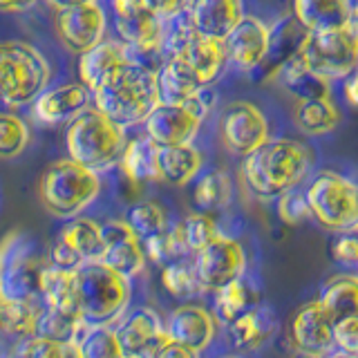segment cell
Returning <instances> with one entry per match:
<instances>
[{"label": "cell", "instance_id": "6da1fadb", "mask_svg": "<svg viewBox=\"0 0 358 358\" xmlns=\"http://www.w3.org/2000/svg\"><path fill=\"white\" fill-rule=\"evenodd\" d=\"M311 168L307 145L296 139H268L260 148L246 155L240 166V175L246 188L257 199L275 201L287 190L300 188Z\"/></svg>", "mask_w": 358, "mask_h": 358}, {"label": "cell", "instance_id": "7a4b0ae2", "mask_svg": "<svg viewBox=\"0 0 358 358\" xmlns=\"http://www.w3.org/2000/svg\"><path fill=\"white\" fill-rule=\"evenodd\" d=\"M92 101L99 112L121 128L139 126L159 106L157 74L132 61H123L101 78L92 90Z\"/></svg>", "mask_w": 358, "mask_h": 358}, {"label": "cell", "instance_id": "3957f363", "mask_svg": "<svg viewBox=\"0 0 358 358\" xmlns=\"http://www.w3.org/2000/svg\"><path fill=\"white\" fill-rule=\"evenodd\" d=\"M126 143V128L108 119L94 106L76 115L65 130V145L70 159L94 173H103L117 166Z\"/></svg>", "mask_w": 358, "mask_h": 358}, {"label": "cell", "instance_id": "277c9868", "mask_svg": "<svg viewBox=\"0 0 358 358\" xmlns=\"http://www.w3.org/2000/svg\"><path fill=\"white\" fill-rule=\"evenodd\" d=\"M132 280L101 262L76 268V309L87 324H112L128 309Z\"/></svg>", "mask_w": 358, "mask_h": 358}, {"label": "cell", "instance_id": "5b68a950", "mask_svg": "<svg viewBox=\"0 0 358 358\" xmlns=\"http://www.w3.org/2000/svg\"><path fill=\"white\" fill-rule=\"evenodd\" d=\"M50 65L29 43H0V103L7 108L31 106L50 83Z\"/></svg>", "mask_w": 358, "mask_h": 358}, {"label": "cell", "instance_id": "8992f818", "mask_svg": "<svg viewBox=\"0 0 358 358\" xmlns=\"http://www.w3.org/2000/svg\"><path fill=\"white\" fill-rule=\"evenodd\" d=\"M101 193L99 173L67 159L52 162L41 177V201L52 215L72 220L81 215Z\"/></svg>", "mask_w": 358, "mask_h": 358}, {"label": "cell", "instance_id": "52a82bcc", "mask_svg": "<svg viewBox=\"0 0 358 358\" xmlns=\"http://www.w3.org/2000/svg\"><path fill=\"white\" fill-rule=\"evenodd\" d=\"M305 195L311 217L331 233H358V184L336 171L311 177Z\"/></svg>", "mask_w": 358, "mask_h": 358}, {"label": "cell", "instance_id": "ba28073f", "mask_svg": "<svg viewBox=\"0 0 358 358\" xmlns=\"http://www.w3.org/2000/svg\"><path fill=\"white\" fill-rule=\"evenodd\" d=\"M38 244L27 233L14 231L0 242V300L38 298L41 271L45 268Z\"/></svg>", "mask_w": 358, "mask_h": 358}, {"label": "cell", "instance_id": "9c48e42d", "mask_svg": "<svg viewBox=\"0 0 358 358\" xmlns=\"http://www.w3.org/2000/svg\"><path fill=\"white\" fill-rule=\"evenodd\" d=\"M296 54L313 74L327 81H343L358 65V38L347 27L307 31Z\"/></svg>", "mask_w": 358, "mask_h": 358}, {"label": "cell", "instance_id": "30bf717a", "mask_svg": "<svg viewBox=\"0 0 358 358\" xmlns=\"http://www.w3.org/2000/svg\"><path fill=\"white\" fill-rule=\"evenodd\" d=\"M103 251V233L101 224L90 217H72L67 220L56 233L50 249V264L59 268L76 271L78 266L87 262H99Z\"/></svg>", "mask_w": 358, "mask_h": 358}, {"label": "cell", "instance_id": "8fae6325", "mask_svg": "<svg viewBox=\"0 0 358 358\" xmlns=\"http://www.w3.org/2000/svg\"><path fill=\"white\" fill-rule=\"evenodd\" d=\"M195 271L199 278L201 291H213L246 275V251L242 242L229 235H220L208 246L195 253Z\"/></svg>", "mask_w": 358, "mask_h": 358}, {"label": "cell", "instance_id": "7c38bea8", "mask_svg": "<svg viewBox=\"0 0 358 358\" xmlns=\"http://www.w3.org/2000/svg\"><path fill=\"white\" fill-rule=\"evenodd\" d=\"M220 134L227 150L242 159L271 139L266 115L251 101H233L222 110Z\"/></svg>", "mask_w": 358, "mask_h": 358}, {"label": "cell", "instance_id": "4fadbf2b", "mask_svg": "<svg viewBox=\"0 0 358 358\" xmlns=\"http://www.w3.org/2000/svg\"><path fill=\"white\" fill-rule=\"evenodd\" d=\"M115 334L126 358H155L168 341L164 320L150 307H137L126 313Z\"/></svg>", "mask_w": 358, "mask_h": 358}, {"label": "cell", "instance_id": "5bb4252c", "mask_svg": "<svg viewBox=\"0 0 358 358\" xmlns=\"http://www.w3.org/2000/svg\"><path fill=\"white\" fill-rule=\"evenodd\" d=\"M101 233H103V251L99 257L101 264L126 275L128 280L143 273L145 262H148L143 242L134 235L126 220H110L101 224Z\"/></svg>", "mask_w": 358, "mask_h": 358}, {"label": "cell", "instance_id": "9a60e30c", "mask_svg": "<svg viewBox=\"0 0 358 358\" xmlns=\"http://www.w3.org/2000/svg\"><path fill=\"white\" fill-rule=\"evenodd\" d=\"M289 338L298 354L329 356L336 350L334 322L320 300H309L298 307L289 322Z\"/></svg>", "mask_w": 358, "mask_h": 358}, {"label": "cell", "instance_id": "2e32d148", "mask_svg": "<svg viewBox=\"0 0 358 358\" xmlns=\"http://www.w3.org/2000/svg\"><path fill=\"white\" fill-rule=\"evenodd\" d=\"M106 29L108 18L99 3L61 9L56 14V31H59L65 48L76 54H85L96 48L99 43H103Z\"/></svg>", "mask_w": 358, "mask_h": 358}, {"label": "cell", "instance_id": "e0dca14e", "mask_svg": "<svg viewBox=\"0 0 358 358\" xmlns=\"http://www.w3.org/2000/svg\"><path fill=\"white\" fill-rule=\"evenodd\" d=\"M224 43L229 61L240 72H255L266 63L271 52V27L257 16H244Z\"/></svg>", "mask_w": 358, "mask_h": 358}, {"label": "cell", "instance_id": "ac0fdd59", "mask_svg": "<svg viewBox=\"0 0 358 358\" xmlns=\"http://www.w3.org/2000/svg\"><path fill=\"white\" fill-rule=\"evenodd\" d=\"M166 336L171 341L179 343L201 354L208 350L210 343L215 341L217 334V318L210 309L193 305V302H184L177 309L171 311V316L164 322Z\"/></svg>", "mask_w": 358, "mask_h": 358}, {"label": "cell", "instance_id": "d6986e66", "mask_svg": "<svg viewBox=\"0 0 358 358\" xmlns=\"http://www.w3.org/2000/svg\"><path fill=\"white\" fill-rule=\"evenodd\" d=\"M201 123L204 121L186 106L159 103L150 112V117L143 121V134L152 139L159 148H166V145H186L193 143Z\"/></svg>", "mask_w": 358, "mask_h": 358}, {"label": "cell", "instance_id": "ffe728a7", "mask_svg": "<svg viewBox=\"0 0 358 358\" xmlns=\"http://www.w3.org/2000/svg\"><path fill=\"white\" fill-rule=\"evenodd\" d=\"M115 27L128 48H162V18L143 5V0H110Z\"/></svg>", "mask_w": 358, "mask_h": 358}, {"label": "cell", "instance_id": "44dd1931", "mask_svg": "<svg viewBox=\"0 0 358 358\" xmlns=\"http://www.w3.org/2000/svg\"><path fill=\"white\" fill-rule=\"evenodd\" d=\"M90 90L83 83H65L45 90L31 103V115L43 126L70 123L76 115L90 108Z\"/></svg>", "mask_w": 358, "mask_h": 358}, {"label": "cell", "instance_id": "7402d4cb", "mask_svg": "<svg viewBox=\"0 0 358 358\" xmlns=\"http://www.w3.org/2000/svg\"><path fill=\"white\" fill-rule=\"evenodd\" d=\"M188 11L199 36L227 41L246 16L244 0H188Z\"/></svg>", "mask_w": 358, "mask_h": 358}, {"label": "cell", "instance_id": "603a6c76", "mask_svg": "<svg viewBox=\"0 0 358 358\" xmlns=\"http://www.w3.org/2000/svg\"><path fill=\"white\" fill-rule=\"evenodd\" d=\"M229 327V341L235 350L240 352H257L273 338L278 329L275 313L268 305L257 302L251 309H246L242 316H238Z\"/></svg>", "mask_w": 358, "mask_h": 358}, {"label": "cell", "instance_id": "cb8c5ba5", "mask_svg": "<svg viewBox=\"0 0 358 358\" xmlns=\"http://www.w3.org/2000/svg\"><path fill=\"white\" fill-rule=\"evenodd\" d=\"M352 5V0H291V16L305 31L343 29L350 22Z\"/></svg>", "mask_w": 358, "mask_h": 358}, {"label": "cell", "instance_id": "d4e9b609", "mask_svg": "<svg viewBox=\"0 0 358 358\" xmlns=\"http://www.w3.org/2000/svg\"><path fill=\"white\" fill-rule=\"evenodd\" d=\"M201 87L204 85L184 59H166L157 72V94L162 106H184Z\"/></svg>", "mask_w": 358, "mask_h": 358}, {"label": "cell", "instance_id": "484cf974", "mask_svg": "<svg viewBox=\"0 0 358 358\" xmlns=\"http://www.w3.org/2000/svg\"><path fill=\"white\" fill-rule=\"evenodd\" d=\"M179 59H184L188 63V67L195 72V76L204 87L215 83L231 63L227 43L206 36H197Z\"/></svg>", "mask_w": 358, "mask_h": 358}, {"label": "cell", "instance_id": "4316f807", "mask_svg": "<svg viewBox=\"0 0 358 358\" xmlns=\"http://www.w3.org/2000/svg\"><path fill=\"white\" fill-rule=\"evenodd\" d=\"M204 166V157L193 143L186 145H166L157 155V168H159V182L171 186H186L195 182Z\"/></svg>", "mask_w": 358, "mask_h": 358}, {"label": "cell", "instance_id": "83f0119b", "mask_svg": "<svg viewBox=\"0 0 358 358\" xmlns=\"http://www.w3.org/2000/svg\"><path fill=\"white\" fill-rule=\"evenodd\" d=\"M280 81L300 101H313V99H327L331 96V81L313 74L309 67L300 61L298 54H291L289 59L278 67Z\"/></svg>", "mask_w": 358, "mask_h": 358}, {"label": "cell", "instance_id": "f1b7e54d", "mask_svg": "<svg viewBox=\"0 0 358 358\" xmlns=\"http://www.w3.org/2000/svg\"><path fill=\"white\" fill-rule=\"evenodd\" d=\"M157 155H159V145L145 137V134L130 139L119 159L121 173L126 175V179H130L132 184L159 182Z\"/></svg>", "mask_w": 358, "mask_h": 358}, {"label": "cell", "instance_id": "f546056e", "mask_svg": "<svg viewBox=\"0 0 358 358\" xmlns=\"http://www.w3.org/2000/svg\"><path fill=\"white\" fill-rule=\"evenodd\" d=\"M320 305L329 313L331 322L358 318V278L354 273H343L329 278L322 287Z\"/></svg>", "mask_w": 358, "mask_h": 358}, {"label": "cell", "instance_id": "4dcf8cb0", "mask_svg": "<svg viewBox=\"0 0 358 358\" xmlns=\"http://www.w3.org/2000/svg\"><path fill=\"white\" fill-rule=\"evenodd\" d=\"M123 61H128L126 43H121V41L99 43L96 48L78 56V76H81V83L90 90V94H92V90L101 83V78H103L112 67H117Z\"/></svg>", "mask_w": 358, "mask_h": 358}, {"label": "cell", "instance_id": "1f68e13d", "mask_svg": "<svg viewBox=\"0 0 358 358\" xmlns=\"http://www.w3.org/2000/svg\"><path fill=\"white\" fill-rule=\"evenodd\" d=\"M38 294L45 302V307L78 313V309H76V271L59 268L48 262L41 271Z\"/></svg>", "mask_w": 358, "mask_h": 358}, {"label": "cell", "instance_id": "d6a6232c", "mask_svg": "<svg viewBox=\"0 0 358 358\" xmlns=\"http://www.w3.org/2000/svg\"><path fill=\"white\" fill-rule=\"evenodd\" d=\"M257 302H260V298H257V289L249 282V278L242 275L215 291L213 313H215V318L220 322L229 324L238 316H242L246 309L257 305Z\"/></svg>", "mask_w": 358, "mask_h": 358}, {"label": "cell", "instance_id": "836d02e7", "mask_svg": "<svg viewBox=\"0 0 358 358\" xmlns=\"http://www.w3.org/2000/svg\"><path fill=\"white\" fill-rule=\"evenodd\" d=\"M296 126L309 137H320L336 130L341 123V110L331 96L327 99H313V101H300L296 108Z\"/></svg>", "mask_w": 358, "mask_h": 358}, {"label": "cell", "instance_id": "e575fe53", "mask_svg": "<svg viewBox=\"0 0 358 358\" xmlns=\"http://www.w3.org/2000/svg\"><path fill=\"white\" fill-rule=\"evenodd\" d=\"M193 201L201 213L227 208L233 201V179L227 171H206L195 179Z\"/></svg>", "mask_w": 358, "mask_h": 358}, {"label": "cell", "instance_id": "d590c367", "mask_svg": "<svg viewBox=\"0 0 358 358\" xmlns=\"http://www.w3.org/2000/svg\"><path fill=\"white\" fill-rule=\"evenodd\" d=\"M45 309L43 298H29V300H3V329L7 334H14L18 338H29L36 336L41 313Z\"/></svg>", "mask_w": 358, "mask_h": 358}, {"label": "cell", "instance_id": "8d00e7d4", "mask_svg": "<svg viewBox=\"0 0 358 358\" xmlns=\"http://www.w3.org/2000/svg\"><path fill=\"white\" fill-rule=\"evenodd\" d=\"M199 36L195 25H193V18H190V11L188 5L184 9H179L177 14L168 16L162 20V50L166 59H179L188 48L190 43Z\"/></svg>", "mask_w": 358, "mask_h": 358}, {"label": "cell", "instance_id": "74e56055", "mask_svg": "<svg viewBox=\"0 0 358 358\" xmlns=\"http://www.w3.org/2000/svg\"><path fill=\"white\" fill-rule=\"evenodd\" d=\"M85 324L87 322L81 318V313L45 307L38 320L36 336L48 341H59V343H76Z\"/></svg>", "mask_w": 358, "mask_h": 358}, {"label": "cell", "instance_id": "f35d334b", "mask_svg": "<svg viewBox=\"0 0 358 358\" xmlns=\"http://www.w3.org/2000/svg\"><path fill=\"white\" fill-rule=\"evenodd\" d=\"M76 347L81 358H126L115 327L110 324H85L76 338Z\"/></svg>", "mask_w": 358, "mask_h": 358}, {"label": "cell", "instance_id": "ab89813d", "mask_svg": "<svg viewBox=\"0 0 358 358\" xmlns=\"http://www.w3.org/2000/svg\"><path fill=\"white\" fill-rule=\"evenodd\" d=\"M126 224L134 231V235L145 242L155 238V235L166 233L171 229V222H168V213L162 204L157 201H137L134 206H130L128 215H126Z\"/></svg>", "mask_w": 358, "mask_h": 358}, {"label": "cell", "instance_id": "60d3db41", "mask_svg": "<svg viewBox=\"0 0 358 358\" xmlns=\"http://www.w3.org/2000/svg\"><path fill=\"white\" fill-rule=\"evenodd\" d=\"M162 285L168 294L179 300H188L201 294L195 264L193 260H186V257H179V260L162 266Z\"/></svg>", "mask_w": 358, "mask_h": 358}, {"label": "cell", "instance_id": "b9f144b4", "mask_svg": "<svg viewBox=\"0 0 358 358\" xmlns=\"http://www.w3.org/2000/svg\"><path fill=\"white\" fill-rule=\"evenodd\" d=\"M179 231H182V238L188 253H197L204 246H208L215 238H220L222 231L217 227V222L210 217V213H190L186 220L177 224Z\"/></svg>", "mask_w": 358, "mask_h": 358}, {"label": "cell", "instance_id": "7bdbcfd3", "mask_svg": "<svg viewBox=\"0 0 358 358\" xmlns=\"http://www.w3.org/2000/svg\"><path fill=\"white\" fill-rule=\"evenodd\" d=\"M143 251H145V257H148L152 264H159V266L171 264V262L179 260V257H184L188 253L184 238H182V231H179L177 224L168 229L166 233H159V235H155V238L145 240Z\"/></svg>", "mask_w": 358, "mask_h": 358}, {"label": "cell", "instance_id": "ee69618b", "mask_svg": "<svg viewBox=\"0 0 358 358\" xmlns=\"http://www.w3.org/2000/svg\"><path fill=\"white\" fill-rule=\"evenodd\" d=\"M11 358H81L76 343H59L48 341L41 336L20 338L11 352Z\"/></svg>", "mask_w": 358, "mask_h": 358}, {"label": "cell", "instance_id": "f6af8a7d", "mask_svg": "<svg viewBox=\"0 0 358 358\" xmlns=\"http://www.w3.org/2000/svg\"><path fill=\"white\" fill-rule=\"evenodd\" d=\"M29 143V128L14 112H0V159H16Z\"/></svg>", "mask_w": 358, "mask_h": 358}, {"label": "cell", "instance_id": "bcb514c9", "mask_svg": "<svg viewBox=\"0 0 358 358\" xmlns=\"http://www.w3.org/2000/svg\"><path fill=\"white\" fill-rule=\"evenodd\" d=\"M275 213L278 220L287 224V227H298V224H305L307 220H313L307 195L302 188L287 190L285 195H280L275 199Z\"/></svg>", "mask_w": 358, "mask_h": 358}, {"label": "cell", "instance_id": "7dc6e473", "mask_svg": "<svg viewBox=\"0 0 358 358\" xmlns=\"http://www.w3.org/2000/svg\"><path fill=\"white\" fill-rule=\"evenodd\" d=\"M334 345L338 352L358 356V318L334 324Z\"/></svg>", "mask_w": 358, "mask_h": 358}, {"label": "cell", "instance_id": "c3c4849f", "mask_svg": "<svg viewBox=\"0 0 358 358\" xmlns=\"http://www.w3.org/2000/svg\"><path fill=\"white\" fill-rule=\"evenodd\" d=\"M331 257L338 264L354 268L358 257V233H345L331 242Z\"/></svg>", "mask_w": 358, "mask_h": 358}, {"label": "cell", "instance_id": "681fc988", "mask_svg": "<svg viewBox=\"0 0 358 358\" xmlns=\"http://www.w3.org/2000/svg\"><path fill=\"white\" fill-rule=\"evenodd\" d=\"M143 5L148 7L157 18H168L177 14L179 9H184L188 5V0H143Z\"/></svg>", "mask_w": 358, "mask_h": 358}, {"label": "cell", "instance_id": "f907efd6", "mask_svg": "<svg viewBox=\"0 0 358 358\" xmlns=\"http://www.w3.org/2000/svg\"><path fill=\"white\" fill-rule=\"evenodd\" d=\"M155 358H199V354L193 352V350H188V347H184V345H179V343H175V341L168 338L162 350L155 354Z\"/></svg>", "mask_w": 358, "mask_h": 358}, {"label": "cell", "instance_id": "816d5d0a", "mask_svg": "<svg viewBox=\"0 0 358 358\" xmlns=\"http://www.w3.org/2000/svg\"><path fill=\"white\" fill-rule=\"evenodd\" d=\"M343 96L347 101V106L358 110V65L343 78Z\"/></svg>", "mask_w": 358, "mask_h": 358}, {"label": "cell", "instance_id": "f5cc1de1", "mask_svg": "<svg viewBox=\"0 0 358 358\" xmlns=\"http://www.w3.org/2000/svg\"><path fill=\"white\" fill-rule=\"evenodd\" d=\"M34 3H36V0H0V9L3 11H25Z\"/></svg>", "mask_w": 358, "mask_h": 358}, {"label": "cell", "instance_id": "db71d44e", "mask_svg": "<svg viewBox=\"0 0 358 358\" xmlns=\"http://www.w3.org/2000/svg\"><path fill=\"white\" fill-rule=\"evenodd\" d=\"M48 3L56 9H72V7H81V5H87V3H96V0H48Z\"/></svg>", "mask_w": 358, "mask_h": 358}, {"label": "cell", "instance_id": "11a10c76", "mask_svg": "<svg viewBox=\"0 0 358 358\" xmlns=\"http://www.w3.org/2000/svg\"><path fill=\"white\" fill-rule=\"evenodd\" d=\"M322 358H358L354 354H345V352H331L329 356H322Z\"/></svg>", "mask_w": 358, "mask_h": 358}, {"label": "cell", "instance_id": "9f6ffc18", "mask_svg": "<svg viewBox=\"0 0 358 358\" xmlns=\"http://www.w3.org/2000/svg\"><path fill=\"white\" fill-rule=\"evenodd\" d=\"M296 358H322V356H311V354H296Z\"/></svg>", "mask_w": 358, "mask_h": 358}, {"label": "cell", "instance_id": "6f0895ef", "mask_svg": "<svg viewBox=\"0 0 358 358\" xmlns=\"http://www.w3.org/2000/svg\"><path fill=\"white\" fill-rule=\"evenodd\" d=\"M0 329H3V300H0Z\"/></svg>", "mask_w": 358, "mask_h": 358}, {"label": "cell", "instance_id": "680465c9", "mask_svg": "<svg viewBox=\"0 0 358 358\" xmlns=\"http://www.w3.org/2000/svg\"><path fill=\"white\" fill-rule=\"evenodd\" d=\"M354 275L358 278V257H356V264H354Z\"/></svg>", "mask_w": 358, "mask_h": 358}, {"label": "cell", "instance_id": "91938a15", "mask_svg": "<svg viewBox=\"0 0 358 358\" xmlns=\"http://www.w3.org/2000/svg\"><path fill=\"white\" fill-rule=\"evenodd\" d=\"M224 358H240V356H224Z\"/></svg>", "mask_w": 358, "mask_h": 358}, {"label": "cell", "instance_id": "94428289", "mask_svg": "<svg viewBox=\"0 0 358 358\" xmlns=\"http://www.w3.org/2000/svg\"><path fill=\"white\" fill-rule=\"evenodd\" d=\"M352 3H358V0H352Z\"/></svg>", "mask_w": 358, "mask_h": 358}]
</instances>
